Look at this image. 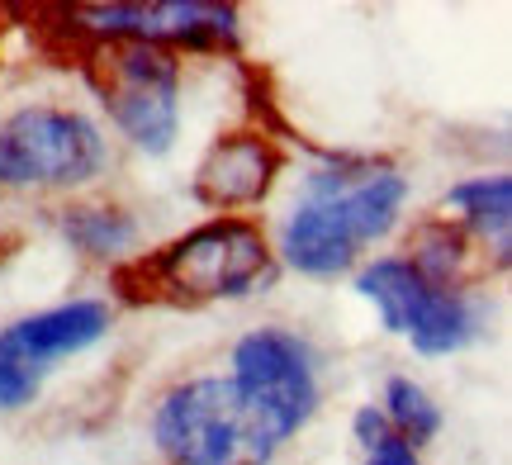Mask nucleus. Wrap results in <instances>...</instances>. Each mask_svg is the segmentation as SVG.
I'll return each instance as SVG.
<instances>
[{"label":"nucleus","mask_w":512,"mask_h":465,"mask_svg":"<svg viewBox=\"0 0 512 465\" xmlns=\"http://www.w3.org/2000/svg\"><path fill=\"white\" fill-rule=\"evenodd\" d=\"M408 181L389 162L328 157L304 176L299 200L275 228V261L313 280L347 276L356 257L399 228Z\"/></svg>","instance_id":"obj_1"},{"label":"nucleus","mask_w":512,"mask_h":465,"mask_svg":"<svg viewBox=\"0 0 512 465\" xmlns=\"http://www.w3.org/2000/svg\"><path fill=\"white\" fill-rule=\"evenodd\" d=\"M128 276H143L152 299H171V304L252 299L261 285L275 280V252L261 224L242 214H219L138 261Z\"/></svg>","instance_id":"obj_2"},{"label":"nucleus","mask_w":512,"mask_h":465,"mask_svg":"<svg viewBox=\"0 0 512 465\" xmlns=\"http://www.w3.org/2000/svg\"><path fill=\"white\" fill-rule=\"evenodd\" d=\"M86 86L128 143L166 157L181 138V53L133 38H100L86 48Z\"/></svg>","instance_id":"obj_3"},{"label":"nucleus","mask_w":512,"mask_h":465,"mask_svg":"<svg viewBox=\"0 0 512 465\" xmlns=\"http://www.w3.org/2000/svg\"><path fill=\"white\" fill-rule=\"evenodd\" d=\"M152 442L166 465H271L280 451L242 409L228 375L171 385L152 409Z\"/></svg>","instance_id":"obj_4"},{"label":"nucleus","mask_w":512,"mask_h":465,"mask_svg":"<svg viewBox=\"0 0 512 465\" xmlns=\"http://www.w3.org/2000/svg\"><path fill=\"white\" fill-rule=\"evenodd\" d=\"M110 171V138L76 105H24L0 119V186L86 190Z\"/></svg>","instance_id":"obj_5"},{"label":"nucleus","mask_w":512,"mask_h":465,"mask_svg":"<svg viewBox=\"0 0 512 465\" xmlns=\"http://www.w3.org/2000/svg\"><path fill=\"white\" fill-rule=\"evenodd\" d=\"M233 390L242 409L256 418V428L271 437L275 447H285L290 437L313 423L323 385H318V356L309 337L290 328H252L233 347Z\"/></svg>","instance_id":"obj_6"},{"label":"nucleus","mask_w":512,"mask_h":465,"mask_svg":"<svg viewBox=\"0 0 512 465\" xmlns=\"http://www.w3.org/2000/svg\"><path fill=\"white\" fill-rule=\"evenodd\" d=\"M114 328L105 299H67L0 328V413L29 409L57 361L91 352Z\"/></svg>","instance_id":"obj_7"},{"label":"nucleus","mask_w":512,"mask_h":465,"mask_svg":"<svg viewBox=\"0 0 512 465\" xmlns=\"http://www.w3.org/2000/svg\"><path fill=\"white\" fill-rule=\"evenodd\" d=\"M76 19V34L100 38H133V43H157V48H195V53H223L238 48L242 24L233 5L219 0H128V5H76L67 10Z\"/></svg>","instance_id":"obj_8"},{"label":"nucleus","mask_w":512,"mask_h":465,"mask_svg":"<svg viewBox=\"0 0 512 465\" xmlns=\"http://www.w3.org/2000/svg\"><path fill=\"white\" fill-rule=\"evenodd\" d=\"M280 167H285V157L266 133H228L209 148V157L195 171V200L219 214L252 209L271 195Z\"/></svg>","instance_id":"obj_9"},{"label":"nucleus","mask_w":512,"mask_h":465,"mask_svg":"<svg viewBox=\"0 0 512 465\" xmlns=\"http://www.w3.org/2000/svg\"><path fill=\"white\" fill-rule=\"evenodd\" d=\"M479 333H484V304L479 295H470V285H432L427 280L403 337L413 342L418 356H451L479 342Z\"/></svg>","instance_id":"obj_10"},{"label":"nucleus","mask_w":512,"mask_h":465,"mask_svg":"<svg viewBox=\"0 0 512 465\" xmlns=\"http://www.w3.org/2000/svg\"><path fill=\"white\" fill-rule=\"evenodd\" d=\"M446 209H456V228L465 238L494 247V257L508 266L512 252V176H470L446 190Z\"/></svg>","instance_id":"obj_11"},{"label":"nucleus","mask_w":512,"mask_h":465,"mask_svg":"<svg viewBox=\"0 0 512 465\" xmlns=\"http://www.w3.org/2000/svg\"><path fill=\"white\" fill-rule=\"evenodd\" d=\"M422 290H427V280L418 276V266L408 257H375L356 271V295L375 304L380 328L394 337L408 333V318L418 309Z\"/></svg>","instance_id":"obj_12"},{"label":"nucleus","mask_w":512,"mask_h":465,"mask_svg":"<svg viewBox=\"0 0 512 465\" xmlns=\"http://www.w3.org/2000/svg\"><path fill=\"white\" fill-rule=\"evenodd\" d=\"M57 228L72 252L95 261L124 257L138 247V219L119 205H67L57 214Z\"/></svg>","instance_id":"obj_13"},{"label":"nucleus","mask_w":512,"mask_h":465,"mask_svg":"<svg viewBox=\"0 0 512 465\" xmlns=\"http://www.w3.org/2000/svg\"><path fill=\"white\" fill-rule=\"evenodd\" d=\"M380 413H384V423H389V432H394V437H403L408 447H418V451L441 432L437 399L422 390L418 380H408V375H394V380L384 385Z\"/></svg>","instance_id":"obj_14"},{"label":"nucleus","mask_w":512,"mask_h":465,"mask_svg":"<svg viewBox=\"0 0 512 465\" xmlns=\"http://www.w3.org/2000/svg\"><path fill=\"white\" fill-rule=\"evenodd\" d=\"M366 465H422V451L408 447L403 437H384V442H375V447L366 451Z\"/></svg>","instance_id":"obj_15"},{"label":"nucleus","mask_w":512,"mask_h":465,"mask_svg":"<svg viewBox=\"0 0 512 465\" xmlns=\"http://www.w3.org/2000/svg\"><path fill=\"white\" fill-rule=\"evenodd\" d=\"M351 432H356L361 451H370L375 442H384V437H389V423H384V413L375 409V404H361V409L351 413Z\"/></svg>","instance_id":"obj_16"}]
</instances>
